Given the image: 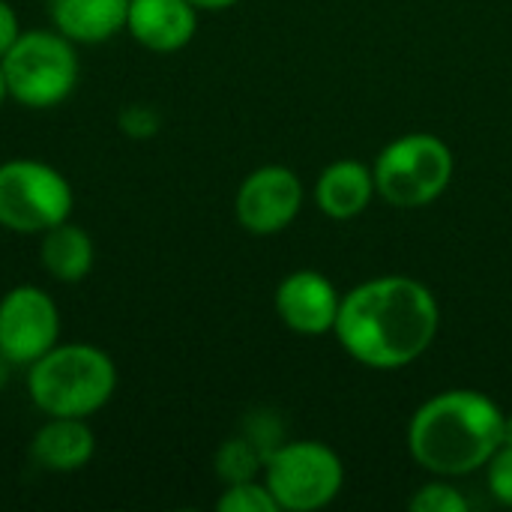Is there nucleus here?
<instances>
[{"mask_svg": "<svg viewBox=\"0 0 512 512\" xmlns=\"http://www.w3.org/2000/svg\"><path fill=\"white\" fill-rule=\"evenodd\" d=\"M453 150L432 132L393 138L375 159V192L399 210H417L438 201L453 180Z\"/></svg>", "mask_w": 512, "mask_h": 512, "instance_id": "nucleus-5", "label": "nucleus"}, {"mask_svg": "<svg viewBox=\"0 0 512 512\" xmlns=\"http://www.w3.org/2000/svg\"><path fill=\"white\" fill-rule=\"evenodd\" d=\"M264 450L240 435V438H231L225 441L219 450H216V459H213V468H216V477L231 486V483H246V480H258V474L264 471Z\"/></svg>", "mask_w": 512, "mask_h": 512, "instance_id": "nucleus-16", "label": "nucleus"}, {"mask_svg": "<svg viewBox=\"0 0 512 512\" xmlns=\"http://www.w3.org/2000/svg\"><path fill=\"white\" fill-rule=\"evenodd\" d=\"M219 512H279L276 498L264 486V480H246V483H231L216 501Z\"/></svg>", "mask_w": 512, "mask_h": 512, "instance_id": "nucleus-17", "label": "nucleus"}, {"mask_svg": "<svg viewBox=\"0 0 512 512\" xmlns=\"http://www.w3.org/2000/svg\"><path fill=\"white\" fill-rule=\"evenodd\" d=\"M375 174L360 159L330 162L315 183V204L324 216L345 222L360 216L375 198Z\"/></svg>", "mask_w": 512, "mask_h": 512, "instance_id": "nucleus-13", "label": "nucleus"}, {"mask_svg": "<svg viewBox=\"0 0 512 512\" xmlns=\"http://www.w3.org/2000/svg\"><path fill=\"white\" fill-rule=\"evenodd\" d=\"M489 492L501 507L512 510V447H498L489 459Z\"/></svg>", "mask_w": 512, "mask_h": 512, "instance_id": "nucleus-19", "label": "nucleus"}, {"mask_svg": "<svg viewBox=\"0 0 512 512\" xmlns=\"http://www.w3.org/2000/svg\"><path fill=\"white\" fill-rule=\"evenodd\" d=\"M117 393V366L90 342H57L27 366V396L45 417H93Z\"/></svg>", "mask_w": 512, "mask_h": 512, "instance_id": "nucleus-3", "label": "nucleus"}, {"mask_svg": "<svg viewBox=\"0 0 512 512\" xmlns=\"http://www.w3.org/2000/svg\"><path fill=\"white\" fill-rule=\"evenodd\" d=\"M15 369H18V366H15V363H9V360L0 354V393L9 387V381H12V372H15Z\"/></svg>", "mask_w": 512, "mask_h": 512, "instance_id": "nucleus-23", "label": "nucleus"}, {"mask_svg": "<svg viewBox=\"0 0 512 512\" xmlns=\"http://www.w3.org/2000/svg\"><path fill=\"white\" fill-rule=\"evenodd\" d=\"M96 456V435L81 417H45L30 438V459L51 474L84 471Z\"/></svg>", "mask_w": 512, "mask_h": 512, "instance_id": "nucleus-12", "label": "nucleus"}, {"mask_svg": "<svg viewBox=\"0 0 512 512\" xmlns=\"http://www.w3.org/2000/svg\"><path fill=\"white\" fill-rule=\"evenodd\" d=\"M279 321L300 336H324L333 333L342 297L333 282L318 270H294L288 273L273 297Z\"/></svg>", "mask_w": 512, "mask_h": 512, "instance_id": "nucleus-10", "label": "nucleus"}, {"mask_svg": "<svg viewBox=\"0 0 512 512\" xmlns=\"http://www.w3.org/2000/svg\"><path fill=\"white\" fill-rule=\"evenodd\" d=\"M21 36V21L18 12L12 9L9 0H0V57L15 45V39Z\"/></svg>", "mask_w": 512, "mask_h": 512, "instance_id": "nucleus-21", "label": "nucleus"}, {"mask_svg": "<svg viewBox=\"0 0 512 512\" xmlns=\"http://www.w3.org/2000/svg\"><path fill=\"white\" fill-rule=\"evenodd\" d=\"M198 12H222V9H231L234 3L240 0H189Z\"/></svg>", "mask_w": 512, "mask_h": 512, "instance_id": "nucleus-22", "label": "nucleus"}, {"mask_svg": "<svg viewBox=\"0 0 512 512\" xmlns=\"http://www.w3.org/2000/svg\"><path fill=\"white\" fill-rule=\"evenodd\" d=\"M60 342V309L39 285H15L0 297V354L27 369Z\"/></svg>", "mask_w": 512, "mask_h": 512, "instance_id": "nucleus-8", "label": "nucleus"}, {"mask_svg": "<svg viewBox=\"0 0 512 512\" xmlns=\"http://www.w3.org/2000/svg\"><path fill=\"white\" fill-rule=\"evenodd\" d=\"M501 447H512V417L504 414V432H501Z\"/></svg>", "mask_w": 512, "mask_h": 512, "instance_id": "nucleus-24", "label": "nucleus"}, {"mask_svg": "<svg viewBox=\"0 0 512 512\" xmlns=\"http://www.w3.org/2000/svg\"><path fill=\"white\" fill-rule=\"evenodd\" d=\"M6 99H9V87H6V75H3V63H0V108Z\"/></svg>", "mask_w": 512, "mask_h": 512, "instance_id": "nucleus-25", "label": "nucleus"}, {"mask_svg": "<svg viewBox=\"0 0 512 512\" xmlns=\"http://www.w3.org/2000/svg\"><path fill=\"white\" fill-rule=\"evenodd\" d=\"M408 507L414 512H468V498L450 483H429L408 501Z\"/></svg>", "mask_w": 512, "mask_h": 512, "instance_id": "nucleus-18", "label": "nucleus"}, {"mask_svg": "<svg viewBox=\"0 0 512 512\" xmlns=\"http://www.w3.org/2000/svg\"><path fill=\"white\" fill-rule=\"evenodd\" d=\"M303 210V183L285 165H261L243 177L234 195V216L243 231L270 237L285 231Z\"/></svg>", "mask_w": 512, "mask_h": 512, "instance_id": "nucleus-9", "label": "nucleus"}, {"mask_svg": "<svg viewBox=\"0 0 512 512\" xmlns=\"http://www.w3.org/2000/svg\"><path fill=\"white\" fill-rule=\"evenodd\" d=\"M93 261H96V243L72 219L39 234V264L51 279L63 285L84 282L93 270Z\"/></svg>", "mask_w": 512, "mask_h": 512, "instance_id": "nucleus-15", "label": "nucleus"}, {"mask_svg": "<svg viewBox=\"0 0 512 512\" xmlns=\"http://www.w3.org/2000/svg\"><path fill=\"white\" fill-rule=\"evenodd\" d=\"M126 30L141 48L153 54H174L192 42L198 30V9L189 0H129Z\"/></svg>", "mask_w": 512, "mask_h": 512, "instance_id": "nucleus-11", "label": "nucleus"}, {"mask_svg": "<svg viewBox=\"0 0 512 512\" xmlns=\"http://www.w3.org/2000/svg\"><path fill=\"white\" fill-rule=\"evenodd\" d=\"M129 0H51V24L75 45H99L126 30Z\"/></svg>", "mask_w": 512, "mask_h": 512, "instance_id": "nucleus-14", "label": "nucleus"}, {"mask_svg": "<svg viewBox=\"0 0 512 512\" xmlns=\"http://www.w3.org/2000/svg\"><path fill=\"white\" fill-rule=\"evenodd\" d=\"M9 99L24 108L45 111L63 105L81 75L75 42L60 30H21L15 45L0 57Z\"/></svg>", "mask_w": 512, "mask_h": 512, "instance_id": "nucleus-4", "label": "nucleus"}, {"mask_svg": "<svg viewBox=\"0 0 512 512\" xmlns=\"http://www.w3.org/2000/svg\"><path fill=\"white\" fill-rule=\"evenodd\" d=\"M120 126L132 138H150L159 132V114L147 105H129L120 111Z\"/></svg>", "mask_w": 512, "mask_h": 512, "instance_id": "nucleus-20", "label": "nucleus"}, {"mask_svg": "<svg viewBox=\"0 0 512 512\" xmlns=\"http://www.w3.org/2000/svg\"><path fill=\"white\" fill-rule=\"evenodd\" d=\"M441 330L435 294L411 276H378L342 297L336 339L366 369L393 372L420 360Z\"/></svg>", "mask_w": 512, "mask_h": 512, "instance_id": "nucleus-1", "label": "nucleus"}, {"mask_svg": "<svg viewBox=\"0 0 512 512\" xmlns=\"http://www.w3.org/2000/svg\"><path fill=\"white\" fill-rule=\"evenodd\" d=\"M75 207L72 183L42 159L0 162V228L39 237L66 222Z\"/></svg>", "mask_w": 512, "mask_h": 512, "instance_id": "nucleus-6", "label": "nucleus"}, {"mask_svg": "<svg viewBox=\"0 0 512 512\" xmlns=\"http://www.w3.org/2000/svg\"><path fill=\"white\" fill-rule=\"evenodd\" d=\"M504 411L480 390H447L426 399L408 423L411 459L435 477H468L501 447Z\"/></svg>", "mask_w": 512, "mask_h": 512, "instance_id": "nucleus-2", "label": "nucleus"}, {"mask_svg": "<svg viewBox=\"0 0 512 512\" xmlns=\"http://www.w3.org/2000/svg\"><path fill=\"white\" fill-rule=\"evenodd\" d=\"M264 486L279 510L315 512L330 507L345 486V465L321 441H282L264 459Z\"/></svg>", "mask_w": 512, "mask_h": 512, "instance_id": "nucleus-7", "label": "nucleus"}]
</instances>
